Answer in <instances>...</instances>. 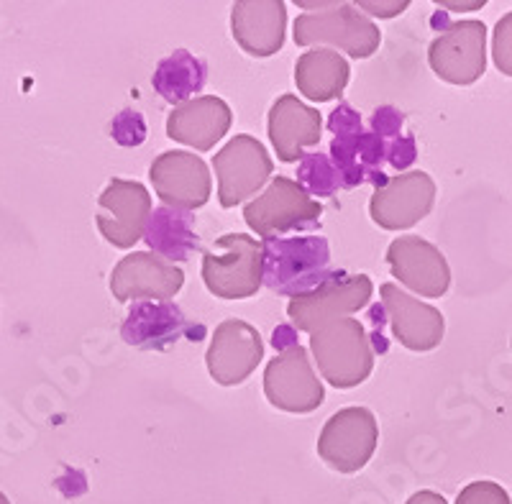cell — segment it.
Instances as JSON below:
<instances>
[{
    "label": "cell",
    "mask_w": 512,
    "mask_h": 504,
    "mask_svg": "<svg viewBox=\"0 0 512 504\" xmlns=\"http://www.w3.org/2000/svg\"><path fill=\"white\" fill-rule=\"evenodd\" d=\"M310 351L331 387L354 389L369 379L374 351L367 328L354 318H338L310 333Z\"/></svg>",
    "instance_id": "cell-1"
},
{
    "label": "cell",
    "mask_w": 512,
    "mask_h": 504,
    "mask_svg": "<svg viewBox=\"0 0 512 504\" xmlns=\"http://www.w3.org/2000/svg\"><path fill=\"white\" fill-rule=\"evenodd\" d=\"M264 284L277 295H305L331 277V249L323 236L267 238Z\"/></svg>",
    "instance_id": "cell-2"
},
{
    "label": "cell",
    "mask_w": 512,
    "mask_h": 504,
    "mask_svg": "<svg viewBox=\"0 0 512 504\" xmlns=\"http://www.w3.org/2000/svg\"><path fill=\"white\" fill-rule=\"evenodd\" d=\"M203 282L218 300H246L264 284V249L249 233H226L203 254Z\"/></svg>",
    "instance_id": "cell-3"
},
{
    "label": "cell",
    "mask_w": 512,
    "mask_h": 504,
    "mask_svg": "<svg viewBox=\"0 0 512 504\" xmlns=\"http://www.w3.org/2000/svg\"><path fill=\"white\" fill-rule=\"evenodd\" d=\"M292 39L297 47L328 44L354 59H369L382 44V31L351 3H336L328 11L303 13L295 18Z\"/></svg>",
    "instance_id": "cell-4"
},
{
    "label": "cell",
    "mask_w": 512,
    "mask_h": 504,
    "mask_svg": "<svg viewBox=\"0 0 512 504\" xmlns=\"http://www.w3.org/2000/svg\"><path fill=\"white\" fill-rule=\"evenodd\" d=\"M323 205L290 177H274L272 185L244 208V221L256 236L277 238L290 231H313L320 226Z\"/></svg>",
    "instance_id": "cell-5"
},
{
    "label": "cell",
    "mask_w": 512,
    "mask_h": 504,
    "mask_svg": "<svg viewBox=\"0 0 512 504\" xmlns=\"http://www.w3.org/2000/svg\"><path fill=\"white\" fill-rule=\"evenodd\" d=\"M374 295V284L367 274L331 272V277L315 290L292 297L287 305L295 331L313 333L320 325L333 323L338 318H349L369 305Z\"/></svg>",
    "instance_id": "cell-6"
},
{
    "label": "cell",
    "mask_w": 512,
    "mask_h": 504,
    "mask_svg": "<svg viewBox=\"0 0 512 504\" xmlns=\"http://www.w3.org/2000/svg\"><path fill=\"white\" fill-rule=\"evenodd\" d=\"M379 443V425L367 407H346L326 420L318 456L338 474H356L369 464Z\"/></svg>",
    "instance_id": "cell-7"
},
{
    "label": "cell",
    "mask_w": 512,
    "mask_h": 504,
    "mask_svg": "<svg viewBox=\"0 0 512 504\" xmlns=\"http://www.w3.org/2000/svg\"><path fill=\"white\" fill-rule=\"evenodd\" d=\"M213 169L218 177L221 208H236L246 197L256 195L267 185L274 164L262 141L249 134H239L213 157Z\"/></svg>",
    "instance_id": "cell-8"
},
{
    "label": "cell",
    "mask_w": 512,
    "mask_h": 504,
    "mask_svg": "<svg viewBox=\"0 0 512 504\" xmlns=\"http://www.w3.org/2000/svg\"><path fill=\"white\" fill-rule=\"evenodd\" d=\"M428 64L448 85H474L487 70V26L474 18L451 24L431 41Z\"/></svg>",
    "instance_id": "cell-9"
},
{
    "label": "cell",
    "mask_w": 512,
    "mask_h": 504,
    "mask_svg": "<svg viewBox=\"0 0 512 504\" xmlns=\"http://www.w3.org/2000/svg\"><path fill=\"white\" fill-rule=\"evenodd\" d=\"M264 394L269 405L292 415H308L326 400L323 382L313 371L308 351L295 346L274 356L264 371Z\"/></svg>",
    "instance_id": "cell-10"
},
{
    "label": "cell",
    "mask_w": 512,
    "mask_h": 504,
    "mask_svg": "<svg viewBox=\"0 0 512 504\" xmlns=\"http://www.w3.org/2000/svg\"><path fill=\"white\" fill-rule=\"evenodd\" d=\"M152 215V195L141 182L111 180L98 197L95 223L103 238L116 249H131L144 238Z\"/></svg>",
    "instance_id": "cell-11"
},
{
    "label": "cell",
    "mask_w": 512,
    "mask_h": 504,
    "mask_svg": "<svg viewBox=\"0 0 512 504\" xmlns=\"http://www.w3.org/2000/svg\"><path fill=\"white\" fill-rule=\"evenodd\" d=\"M436 203V182L428 172H405L377 187L369 215L384 231H405L420 223Z\"/></svg>",
    "instance_id": "cell-12"
},
{
    "label": "cell",
    "mask_w": 512,
    "mask_h": 504,
    "mask_svg": "<svg viewBox=\"0 0 512 504\" xmlns=\"http://www.w3.org/2000/svg\"><path fill=\"white\" fill-rule=\"evenodd\" d=\"M185 284V272L149 251L123 256L111 272V292L118 302H169Z\"/></svg>",
    "instance_id": "cell-13"
},
{
    "label": "cell",
    "mask_w": 512,
    "mask_h": 504,
    "mask_svg": "<svg viewBox=\"0 0 512 504\" xmlns=\"http://www.w3.org/2000/svg\"><path fill=\"white\" fill-rule=\"evenodd\" d=\"M264 359V341L254 325L244 320H223L213 333L205 354L208 374L221 387H239Z\"/></svg>",
    "instance_id": "cell-14"
},
{
    "label": "cell",
    "mask_w": 512,
    "mask_h": 504,
    "mask_svg": "<svg viewBox=\"0 0 512 504\" xmlns=\"http://www.w3.org/2000/svg\"><path fill=\"white\" fill-rule=\"evenodd\" d=\"M154 192L167 208L192 210L203 208L213 192L208 164L190 151H164L149 167Z\"/></svg>",
    "instance_id": "cell-15"
},
{
    "label": "cell",
    "mask_w": 512,
    "mask_h": 504,
    "mask_svg": "<svg viewBox=\"0 0 512 504\" xmlns=\"http://www.w3.org/2000/svg\"><path fill=\"white\" fill-rule=\"evenodd\" d=\"M392 277L423 297H443L451 287V269L438 246L420 236L395 238L387 249Z\"/></svg>",
    "instance_id": "cell-16"
},
{
    "label": "cell",
    "mask_w": 512,
    "mask_h": 504,
    "mask_svg": "<svg viewBox=\"0 0 512 504\" xmlns=\"http://www.w3.org/2000/svg\"><path fill=\"white\" fill-rule=\"evenodd\" d=\"M379 295H382L384 313L390 318L392 336L400 341V346L418 351V354L441 346L443 333H446V320H443L441 310L415 300L408 292H402L397 284H382Z\"/></svg>",
    "instance_id": "cell-17"
},
{
    "label": "cell",
    "mask_w": 512,
    "mask_h": 504,
    "mask_svg": "<svg viewBox=\"0 0 512 504\" xmlns=\"http://www.w3.org/2000/svg\"><path fill=\"white\" fill-rule=\"evenodd\" d=\"M203 333V325L192 328L175 302H134L121 328L123 341L141 351H162L182 336L200 338Z\"/></svg>",
    "instance_id": "cell-18"
},
{
    "label": "cell",
    "mask_w": 512,
    "mask_h": 504,
    "mask_svg": "<svg viewBox=\"0 0 512 504\" xmlns=\"http://www.w3.org/2000/svg\"><path fill=\"white\" fill-rule=\"evenodd\" d=\"M287 6L282 0H239L231 8L233 39L251 57H272L285 44Z\"/></svg>",
    "instance_id": "cell-19"
},
{
    "label": "cell",
    "mask_w": 512,
    "mask_h": 504,
    "mask_svg": "<svg viewBox=\"0 0 512 504\" xmlns=\"http://www.w3.org/2000/svg\"><path fill=\"white\" fill-rule=\"evenodd\" d=\"M269 139H272L277 159L285 164L305 157V149L318 146L323 118L315 108L297 100L295 95H280L269 108Z\"/></svg>",
    "instance_id": "cell-20"
},
{
    "label": "cell",
    "mask_w": 512,
    "mask_h": 504,
    "mask_svg": "<svg viewBox=\"0 0 512 504\" xmlns=\"http://www.w3.org/2000/svg\"><path fill=\"white\" fill-rule=\"evenodd\" d=\"M233 113L228 103L216 95L192 98L177 105L167 118V136L172 141L192 146L198 151H210L231 128Z\"/></svg>",
    "instance_id": "cell-21"
},
{
    "label": "cell",
    "mask_w": 512,
    "mask_h": 504,
    "mask_svg": "<svg viewBox=\"0 0 512 504\" xmlns=\"http://www.w3.org/2000/svg\"><path fill=\"white\" fill-rule=\"evenodd\" d=\"M349 62L336 49H310L295 64V85L313 103H328L344 95L349 85Z\"/></svg>",
    "instance_id": "cell-22"
},
{
    "label": "cell",
    "mask_w": 512,
    "mask_h": 504,
    "mask_svg": "<svg viewBox=\"0 0 512 504\" xmlns=\"http://www.w3.org/2000/svg\"><path fill=\"white\" fill-rule=\"evenodd\" d=\"M146 246L152 249V254L162 256L167 261H185L192 251H198L200 241L195 233V218L187 210L175 208H157L149 221H146L144 231Z\"/></svg>",
    "instance_id": "cell-23"
},
{
    "label": "cell",
    "mask_w": 512,
    "mask_h": 504,
    "mask_svg": "<svg viewBox=\"0 0 512 504\" xmlns=\"http://www.w3.org/2000/svg\"><path fill=\"white\" fill-rule=\"evenodd\" d=\"M205 64L198 57H192L185 49H177L162 59L152 77V85L167 103H187L192 95H198L205 87Z\"/></svg>",
    "instance_id": "cell-24"
},
{
    "label": "cell",
    "mask_w": 512,
    "mask_h": 504,
    "mask_svg": "<svg viewBox=\"0 0 512 504\" xmlns=\"http://www.w3.org/2000/svg\"><path fill=\"white\" fill-rule=\"evenodd\" d=\"M297 185L310 197H331L341 187L338 172L326 154H305L297 167Z\"/></svg>",
    "instance_id": "cell-25"
},
{
    "label": "cell",
    "mask_w": 512,
    "mask_h": 504,
    "mask_svg": "<svg viewBox=\"0 0 512 504\" xmlns=\"http://www.w3.org/2000/svg\"><path fill=\"white\" fill-rule=\"evenodd\" d=\"M111 136L116 144L126 146H141L146 141V123L141 118V113L136 111H121L116 116V121L111 123Z\"/></svg>",
    "instance_id": "cell-26"
},
{
    "label": "cell",
    "mask_w": 512,
    "mask_h": 504,
    "mask_svg": "<svg viewBox=\"0 0 512 504\" xmlns=\"http://www.w3.org/2000/svg\"><path fill=\"white\" fill-rule=\"evenodd\" d=\"M492 59L502 75L512 77V11L497 21L492 34Z\"/></svg>",
    "instance_id": "cell-27"
},
{
    "label": "cell",
    "mask_w": 512,
    "mask_h": 504,
    "mask_svg": "<svg viewBox=\"0 0 512 504\" xmlns=\"http://www.w3.org/2000/svg\"><path fill=\"white\" fill-rule=\"evenodd\" d=\"M456 504H512L510 494L495 481H472L456 497Z\"/></svg>",
    "instance_id": "cell-28"
},
{
    "label": "cell",
    "mask_w": 512,
    "mask_h": 504,
    "mask_svg": "<svg viewBox=\"0 0 512 504\" xmlns=\"http://www.w3.org/2000/svg\"><path fill=\"white\" fill-rule=\"evenodd\" d=\"M402 123H405V116H402L397 108H392V105H382V108H377L372 116V134H377L379 139L384 141H395L400 139V131H402Z\"/></svg>",
    "instance_id": "cell-29"
},
{
    "label": "cell",
    "mask_w": 512,
    "mask_h": 504,
    "mask_svg": "<svg viewBox=\"0 0 512 504\" xmlns=\"http://www.w3.org/2000/svg\"><path fill=\"white\" fill-rule=\"evenodd\" d=\"M418 159V146H415L413 136H400L395 141H387V162L397 169L400 174H405V169Z\"/></svg>",
    "instance_id": "cell-30"
},
{
    "label": "cell",
    "mask_w": 512,
    "mask_h": 504,
    "mask_svg": "<svg viewBox=\"0 0 512 504\" xmlns=\"http://www.w3.org/2000/svg\"><path fill=\"white\" fill-rule=\"evenodd\" d=\"M328 128H331V134H351V131H361V116L351 108L349 103H341L336 111L328 116Z\"/></svg>",
    "instance_id": "cell-31"
},
{
    "label": "cell",
    "mask_w": 512,
    "mask_h": 504,
    "mask_svg": "<svg viewBox=\"0 0 512 504\" xmlns=\"http://www.w3.org/2000/svg\"><path fill=\"white\" fill-rule=\"evenodd\" d=\"M408 6V0H395V3H369V0H361V3H356L359 11H369L377 18H395L402 11H408Z\"/></svg>",
    "instance_id": "cell-32"
},
{
    "label": "cell",
    "mask_w": 512,
    "mask_h": 504,
    "mask_svg": "<svg viewBox=\"0 0 512 504\" xmlns=\"http://www.w3.org/2000/svg\"><path fill=\"white\" fill-rule=\"evenodd\" d=\"M272 346L277 348V351H290V348L297 346V331L295 325H277L272 333Z\"/></svg>",
    "instance_id": "cell-33"
},
{
    "label": "cell",
    "mask_w": 512,
    "mask_h": 504,
    "mask_svg": "<svg viewBox=\"0 0 512 504\" xmlns=\"http://www.w3.org/2000/svg\"><path fill=\"white\" fill-rule=\"evenodd\" d=\"M405 504H448V502H446V499H443V494L428 492V489H425V492L413 494V497H410Z\"/></svg>",
    "instance_id": "cell-34"
},
{
    "label": "cell",
    "mask_w": 512,
    "mask_h": 504,
    "mask_svg": "<svg viewBox=\"0 0 512 504\" xmlns=\"http://www.w3.org/2000/svg\"><path fill=\"white\" fill-rule=\"evenodd\" d=\"M438 6H443V8H451V11H459V8H472V11H477V8H482L484 6V0L482 3H438Z\"/></svg>",
    "instance_id": "cell-35"
},
{
    "label": "cell",
    "mask_w": 512,
    "mask_h": 504,
    "mask_svg": "<svg viewBox=\"0 0 512 504\" xmlns=\"http://www.w3.org/2000/svg\"><path fill=\"white\" fill-rule=\"evenodd\" d=\"M0 504H11V499H8L3 492H0Z\"/></svg>",
    "instance_id": "cell-36"
}]
</instances>
